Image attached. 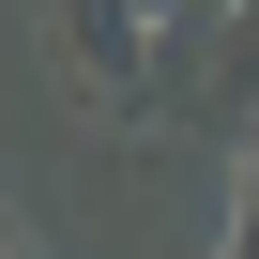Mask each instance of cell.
<instances>
[{
  "label": "cell",
  "mask_w": 259,
  "mask_h": 259,
  "mask_svg": "<svg viewBox=\"0 0 259 259\" xmlns=\"http://www.w3.org/2000/svg\"><path fill=\"white\" fill-rule=\"evenodd\" d=\"M61 46H76V76H107V92L153 76V16H138V0H61Z\"/></svg>",
  "instance_id": "6da1fadb"
},
{
  "label": "cell",
  "mask_w": 259,
  "mask_h": 259,
  "mask_svg": "<svg viewBox=\"0 0 259 259\" xmlns=\"http://www.w3.org/2000/svg\"><path fill=\"white\" fill-rule=\"evenodd\" d=\"M229 259H259V138H244V213H229Z\"/></svg>",
  "instance_id": "7a4b0ae2"
}]
</instances>
